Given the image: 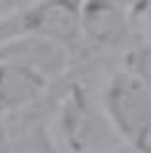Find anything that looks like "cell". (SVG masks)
<instances>
[{
  "mask_svg": "<svg viewBox=\"0 0 151 153\" xmlns=\"http://www.w3.org/2000/svg\"><path fill=\"white\" fill-rule=\"evenodd\" d=\"M52 96L50 121L56 123L59 138L71 149H101L107 147V138L119 136L111 128L105 113L98 111L90 96L78 82H67Z\"/></svg>",
  "mask_w": 151,
  "mask_h": 153,
  "instance_id": "obj_2",
  "label": "cell"
},
{
  "mask_svg": "<svg viewBox=\"0 0 151 153\" xmlns=\"http://www.w3.org/2000/svg\"><path fill=\"white\" fill-rule=\"evenodd\" d=\"M101 109L124 146L149 151V80L119 67L105 80Z\"/></svg>",
  "mask_w": 151,
  "mask_h": 153,
  "instance_id": "obj_1",
  "label": "cell"
},
{
  "mask_svg": "<svg viewBox=\"0 0 151 153\" xmlns=\"http://www.w3.org/2000/svg\"><path fill=\"white\" fill-rule=\"evenodd\" d=\"M81 44L90 54H115L132 42L128 8L113 0H78Z\"/></svg>",
  "mask_w": 151,
  "mask_h": 153,
  "instance_id": "obj_3",
  "label": "cell"
},
{
  "mask_svg": "<svg viewBox=\"0 0 151 153\" xmlns=\"http://www.w3.org/2000/svg\"><path fill=\"white\" fill-rule=\"evenodd\" d=\"M50 92V76L0 46V117L31 107Z\"/></svg>",
  "mask_w": 151,
  "mask_h": 153,
  "instance_id": "obj_4",
  "label": "cell"
},
{
  "mask_svg": "<svg viewBox=\"0 0 151 153\" xmlns=\"http://www.w3.org/2000/svg\"><path fill=\"white\" fill-rule=\"evenodd\" d=\"M0 10H2V2H0Z\"/></svg>",
  "mask_w": 151,
  "mask_h": 153,
  "instance_id": "obj_5",
  "label": "cell"
}]
</instances>
